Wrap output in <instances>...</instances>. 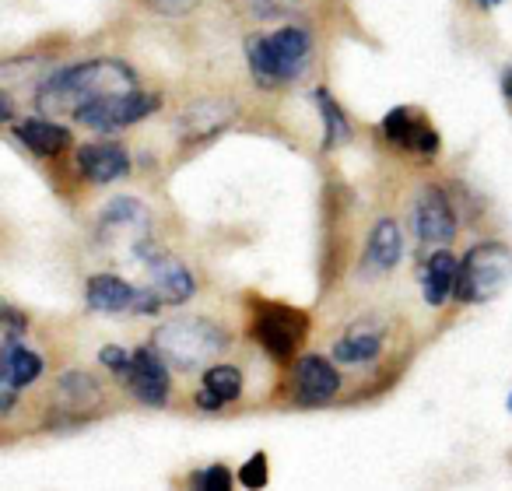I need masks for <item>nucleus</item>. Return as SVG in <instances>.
I'll use <instances>...</instances> for the list:
<instances>
[{
    "instance_id": "nucleus-29",
    "label": "nucleus",
    "mask_w": 512,
    "mask_h": 491,
    "mask_svg": "<svg viewBox=\"0 0 512 491\" xmlns=\"http://www.w3.org/2000/svg\"><path fill=\"white\" fill-rule=\"evenodd\" d=\"M484 8H495V4H502V0H481Z\"/></svg>"
},
{
    "instance_id": "nucleus-9",
    "label": "nucleus",
    "mask_w": 512,
    "mask_h": 491,
    "mask_svg": "<svg viewBox=\"0 0 512 491\" xmlns=\"http://www.w3.org/2000/svg\"><path fill=\"white\" fill-rule=\"evenodd\" d=\"M411 225H414V235L428 246H449L456 235V214L449 207L446 193L428 186V190L418 193L411 207Z\"/></svg>"
},
{
    "instance_id": "nucleus-25",
    "label": "nucleus",
    "mask_w": 512,
    "mask_h": 491,
    "mask_svg": "<svg viewBox=\"0 0 512 491\" xmlns=\"http://www.w3.org/2000/svg\"><path fill=\"white\" fill-rule=\"evenodd\" d=\"M155 15H162V18H183V15H190L193 8H197L200 0H144Z\"/></svg>"
},
{
    "instance_id": "nucleus-11",
    "label": "nucleus",
    "mask_w": 512,
    "mask_h": 491,
    "mask_svg": "<svg viewBox=\"0 0 512 491\" xmlns=\"http://www.w3.org/2000/svg\"><path fill=\"white\" fill-rule=\"evenodd\" d=\"M383 137L390 144H397V148L411 151V155H435V151H439V134H435L432 123H428L425 116L414 113V109H404V106L386 113Z\"/></svg>"
},
{
    "instance_id": "nucleus-12",
    "label": "nucleus",
    "mask_w": 512,
    "mask_h": 491,
    "mask_svg": "<svg viewBox=\"0 0 512 491\" xmlns=\"http://www.w3.org/2000/svg\"><path fill=\"white\" fill-rule=\"evenodd\" d=\"M99 404H102V386L88 372H67L57 383V390H53V407L64 418L81 421L99 411Z\"/></svg>"
},
{
    "instance_id": "nucleus-16",
    "label": "nucleus",
    "mask_w": 512,
    "mask_h": 491,
    "mask_svg": "<svg viewBox=\"0 0 512 491\" xmlns=\"http://www.w3.org/2000/svg\"><path fill=\"white\" fill-rule=\"evenodd\" d=\"M460 285V264L449 250H435L428 253L425 267H421V292L432 306H442L449 295H456Z\"/></svg>"
},
{
    "instance_id": "nucleus-4",
    "label": "nucleus",
    "mask_w": 512,
    "mask_h": 491,
    "mask_svg": "<svg viewBox=\"0 0 512 491\" xmlns=\"http://www.w3.org/2000/svg\"><path fill=\"white\" fill-rule=\"evenodd\" d=\"M512 278V250L502 242H481L467 250L460 264V285L456 299L460 302H488L509 285Z\"/></svg>"
},
{
    "instance_id": "nucleus-18",
    "label": "nucleus",
    "mask_w": 512,
    "mask_h": 491,
    "mask_svg": "<svg viewBox=\"0 0 512 491\" xmlns=\"http://www.w3.org/2000/svg\"><path fill=\"white\" fill-rule=\"evenodd\" d=\"M15 134H18V141L32 151V155H43V158L60 155V151L71 148V130H67L64 123H57V120H43V116L18 123Z\"/></svg>"
},
{
    "instance_id": "nucleus-15",
    "label": "nucleus",
    "mask_w": 512,
    "mask_h": 491,
    "mask_svg": "<svg viewBox=\"0 0 512 491\" xmlns=\"http://www.w3.org/2000/svg\"><path fill=\"white\" fill-rule=\"evenodd\" d=\"M39 376H43V355L22 348V344L4 348V404H0V411L8 414L18 397V390L32 386Z\"/></svg>"
},
{
    "instance_id": "nucleus-5",
    "label": "nucleus",
    "mask_w": 512,
    "mask_h": 491,
    "mask_svg": "<svg viewBox=\"0 0 512 491\" xmlns=\"http://www.w3.org/2000/svg\"><path fill=\"white\" fill-rule=\"evenodd\" d=\"M158 106H162V102H158V95L134 88V92L106 95V99L78 109V113H74V120L85 123V127H92V130H99V134H116V130L134 127V123L148 120Z\"/></svg>"
},
{
    "instance_id": "nucleus-1",
    "label": "nucleus",
    "mask_w": 512,
    "mask_h": 491,
    "mask_svg": "<svg viewBox=\"0 0 512 491\" xmlns=\"http://www.w3.org/2000/svg\"><path fill=\"white\" fill-rule=\"evenodd\" d=\"M137 74L130 71L123 60L99 57L88 64H74L57 71L36 95L39 113H78V109L92 106V102L106 99V95L134 92Z\"/></svg>"
},
{
    "instance_id": "nucleus-20",
    "label": "nucleus",
    "mask_w": 512,
    "mask_h": 491,
    "mask_svg": "<svg viewBox=\"0 0 512 491\" xmlns=\"http://www.w3.org/2000/svg\"><path fill=\"white\" fill-rule=\"evenodd\" d=\"M239 397H242V372L235 365H211L204 372V386H200V393L193 400L200 407H207V411H214V407H225Z\"/></svg>"
},
{
    "instance_id": "nucleus-7",
    "label": "nucleus",
    "mask_w": 512,
    "mask_h": 491,
    "mask_svg": "<svg viewBox=\"0 0 512 491\" xmlns=\"http://www.w3.org/2000/svg\"><path fill=\"white\" fill-rule=\"evenodd\" d=\"M99 239L109 250L127 246V250L141 253L148 246V211L134 197H116L99 218Z\"/></svg>"
},
{
    "instance_id": "nucleus-8",
    "label": "nucleus",
    "mask_w": 512,
    "mask_h": 491,
    "mask_svg": "<svg viewBox=\"0 0 512 491\" xmlns=\"http://www.w3.org/2000/svg\"><path fill=\"white\" fill-rule=\"evenodd\" d=\"M127 386L141 404L148 407H165L169 404V393H172V379H169V362L158 355L155 348H144L134 351L130 358V369H127Z\"/></svg>"
},
{
    "instance_id": "nucleus-23",
    "label": "nucleus",
    "mask_w": 512,
    "mask_h": 491,
    "mask_svg": "<svg viewBox=\"0 0 512 491\" xmlns=\"http://www.w3.org/2000/svg\"><path fill=\"white\" fill-rule=\"evenodd\" d=\"M193 488H204V491H228L232 488V470L228 467H207L200 474H193Z\"/></svg>"
},
{
    "instance_id": "nucleus-19",
    "label": "nucleus",
    "mask_w": 512,
    "mask_h": 491,
    "mask_svg": "<svg viewBox=\"0 0 512 491\" xmlns=\"http://www.w3.org/2000/svg\"><path fill=\"white\" fill-rule=\"evenodd\" d=\"M137 302H141V292L113 274H99L88 285V306L95 313H137Z\"/></svg>"
},
{
    "instance_id": "nucleus-28",
    "label": "nucleus",
    "mask_w": 512,
    "mask_h": 491,
    "mask_svg": "<svg viewBox=\"0 0 512 491\" xmlns=\"http://www.w3.org/2000/svg\"><path fill=\"white\" fill-rule=\"evenodd\" d=\"M502 92H505V95H509V99H512V71H509V74H505V78H502Z\"/></svg>"
},
{
    "instance_id": "nucleus-22",
    "label": "nucleus",
    "mask_w": 512,
    "mask_h": 491,
    "mask_svg": "<svg viewBox=\"0 0 512 491\" xmlns=\"http://www.w3.org/2000/svg\"><path fill=\"white\" fill-rule=\"evenodd\" d=\"M316 102H320V113H323V123H327V130H323V148L327 151H334L337 144H348V137H351V123H348V116H344V109L337 106L334 99H330L327 92H316Z\"/></svg>"
},
{
    "instance_id": "nucleus-26",
    "label": "nucleus",
    "mask_w": 512,
    "mask_h": 491,
    "mask_svg": "<svg viewBox=\"0 0 512 491\" xmlns=\"http://www.w3.org/2000/svg\"><path fill=\"white\" fill-rule=\"evenodd\" d=\"M130 358H134V355H127L123 348H102V351H99V362L106 365V369H113L116 376H127Z\"/></svg>"
},
{
    "instance_id": "nucleus-17",
    "label": "nucleus",
    "mask_w": 512,
    "mask_h": 491,
    "mask_svg": "<svg viewBox=\"0 0 512 491\" xmlns=\"http://www.w3.org/2000/svg\"><path fill=\"white\" fill-rule=\"evenodd\" d=\"M404 257V235H400V225L393 218H383L376 221L369 235V253H365V267L372 274H383V271H393Z\"/></svg>"
},
{
    "instance_id": "nucleus-2",
    "label": "nucleus",
    "mask_w": 512,
    "mask_h": 491,
    "mask_svg": "<svg viewBox=\"0 0 512 491\" xmlns=\"http://www.w3.org/2000/svg\"><path fill=\"white\" fill-rule=\"evenodd\" d=\"M313 43L306 29H278L274 36H253L246 43L249 74L260 88H281L285 81H295L309 67Z\"/></svg>"
},
{
    "instance_id": "nucleus-3",
    "label": "nucleus",
    "mask_w": 512,
    "mask_h": 491,
    "mask_svg": "<svg viewBox=\"0 0 512 491\" xmlns=\"http://www.w3.org/2000/svg\"><path fill=\"white\" fill-rule=\"evenodd\" d=\"M228 334L211 320H193V316H183V320H169L155 330V341L151 348L165 358L176 369H197V365H207L225 351Z\"/></svg>"
},
{
    "instance_id": "nucleus-24",
    "label": "nucleus",
    "mask_w": 512,
    "mask_h": 491,
    "mask_svg": "<svg viewBox=\"0 0 512 491\" xmlns=\"http://www.w3.org/2000/svg\"><path fill=\"white\" fill-rule=\"evenodd\" d=\"M239 484L242 488H264L267 484V453H256L253 460L239 470Z\"/></svg>"
},
{
    "instance_id": "nucleus-27",
    "label": "nucleus",
    "mask_w": 512,
    "mask_h": 491,
    "mask_svg": "<svg viewBox=\"0 0 512 491\" xmlns=\"http://www.w3.org/2000/svg\"><path fill=\"white\" fill-rule=\"evenodd\" d=\"M197 120H204V113H200V109H197V106H193V109H190V113H186V123H197ZM221 123H228V109H225V106H221V109H218V113H214V116H211V123H207V130H211V134H214V130H218V127H221ZM207 130H193V134H190V137H197V141H200V137H207Z\"/></svg>"
},
{
    "instance_id": "nucleus-21",
    "label": "nucleus",
    "mask_w": 512,
    "mask_h": 491,
    "mask_svg": "<svg viewBox=\"0 0 512 491\" xmlns=\"http://www.w3.org/2000/svg\"><path fill=\"white\" fill-rule=\"evenodd\" d=\"M379 351H383V334H376V330H355V334L341 337V341L334 344V362L362 365V362H372Z\"/></svg>"
},
{
    "instance_id": "nucleus-6",
    "label": "nucleus",
    "mask_w": 512,
    "mask_h": 491,
    "mask_svg": "<svg viewBox=\"0 0 512 491\" xmlns=\"http://www.w3.org/2000/svg\"><path fill=\"white\" fill-rule=\"evenodd\" d=\"M253 334L274 362H288L295 355V348L302 344V337L309 334V316L288 306H267L256 316Z\"/></svg>"
},
{
    "instance_id": "nucleus-13",
    "label": "nucleus",
    "mask_w": 512,
    "mask_h": 491,
    "mask_svg": "<svg viewBox=\"0 0 512 491\" xmlns=\"http://www.w3.org/2000/svg\"><path fill=\"white\" fill-rule=\"evenodd\" d=\"M148 267H151V288H155L165 306H179V302L193 299L197 281H193V274L176 257H169V253H148Z\"/></svg>"
},
{
    "instance_id": "nucleus-14",
    "label": "nucleus",
    "mask_w": 512,
    "mask_h": 491,
    "mask_svg": "<svg viewBox=\"0 0 512 491\" xmlns=\"http://www.w3.org/2000/svg\"><path fill=\"white\" fill-rule=\"evenodd\" d=\"M78 169L88 183H113V179H123L130 172V158L123 151V144L116 141H102V144H85L78 148Z\"/></svg>"
},
{
    "instance_id": "nucleus-10",
    "label": "nucleus",
    "mask_w": 512,
    "mask_h": 491,
    "mask_svg": "<svg viewBox=\"0 0 512 491\" xmlns=\"http://www.w3.org/2000/svg\"><path fill=\"white\" fill-rule=\"evenodd\" d=\"M292 386H295V397L299 404L306 407H320L327 400L337 397L341 390V376H337L334 362L323 355H306L295 362V372H292Z\"/></svg>"
}]
</instances>
